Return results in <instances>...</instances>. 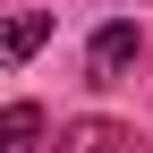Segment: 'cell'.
I'll return each mask as SVG.
<instances>
[{"label": "cell", "instance_id": "obj_1", "mask_svg": "<svg viewBox=\"0 0 153 153\" xmlns=\"http://www.w3.org/2000/svg\"><path fill=\"white\" fill-rule=\"evenodd\" d=\"M136 51H145V34L128 26V17H111V26H94V43H85V85H128V68H136Z\"/></svg>", "mask_w": 153, "mask_h": 153}, {"label": "cell", "instance_id": "obj_2", "mask_svg": "<svg viewBox=\"0 0 153 153\" xmlns=\"http://www.w3.org/2000/svg\"><path fill=\"white\" fill-rule=\"evenodd\" d=\"M60 153H145V136H136L128 119H68Z\"/></svg>", "mask_w": 153, "mask_h": 153}, {"label": "cell", "instance_id": "obj_3", "mask_svg": "<svg viewBox=\"0 0 153 153\" xmlns=\"http://www.w3.org/2000/svg\"><path fill=\"white\" fill-rule=\"evenodd\" d=\"M43 34H51V17H43V9H26V17H9V34H0V60H9V68H26L34 51H43Z\"/></svg>", "mask_w": 153, "mask_h": 153}, {"label": "cell", "instance_id": "obj_4", "mask_svg": "<svg viewBox=\"0 0 153 153\" xmlns=\"http://www.w3.org/2000/svg\"><path fill=\"white\" fill-rule=\"evenodd\" d=\"M0 153H43V111L34 102H9L0 111Z\"/></svg>", "mask_w": 153, "mask_h": 153}]
</instances>
